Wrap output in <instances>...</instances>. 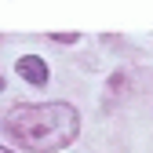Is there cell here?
<instances>
[{"mask_svg": "<svg viewBox=\"0 0 153 153\" xmlns=\"http://www.w3.org/2000/svg\"><path fill=\"white\" fill-rule=\"evenodd\" d=\"M51 36H55V40H59V44H73V40H76L73 33H51Z\"/></svg>", "mask_w": 153, "mask_h": 153, "instance_id": "cell-3", "label": "cell"}, {"mask_svg": "<svg viewBox=\"0 0 153 153\" xmlns=\"http://www.w3.org/2000/svg\"><path fill=\"white\" fill-rule=\"evenodd\" d=\"M0 153H11V149H7V146H0Z\"/></svg>", "mask_w": 153, "mask_h": 153, "instance_id": "cell-4", "label": "cell"}, {"mask_svg": "<svg viewBox=\"0 0 153 153\" xmlns=\"http://www.w3.org/2000/svg\"><path fill=\"white\" fill-rule=\"evenodd\" d=\"M7 131L36 153L66 149L80 131V113L69 102H44V106H15L7 113Z\"/></svg>", "mask_w": 153, "mask_h": 153, "instance_id": "cell-1", "label": "cell"}, {"mask_svg": "<svg viewBox=\"0 0 153 153\" xmlns=\"http://www.w3.org/2000/svg\"><path fill=\"white\" fill-rule=\"evenodd\" d=\"M15 73L22 76V80H29V84H48V62L40 55H22V59L15 62Z\"/></svg>", "mask_w": 153, "mask_h": 153, "instance_id": "cell-2", "label": "cell"}]
</instances>
